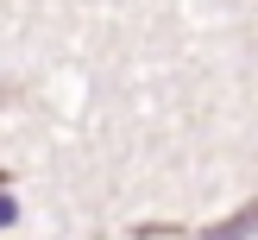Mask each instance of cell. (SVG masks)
<instances>
[{
    "mask_svg": "<svg viewBox=\"0 0 258 240\" xmlns=\"http://www.w3.org/2000/svg\"><path fill=\"white\" fill-rule=\"evenodd\" d=\"M145 240H252L258 234V196L246 202V209H233V215H221V221H208V227H164V221H145L139 227Z\"/></svg>",
    "mask_w": 258,
    "mask_h": 240,
    "instance_id": "obj_1",
    "label": "cell"
}]
</instances>
